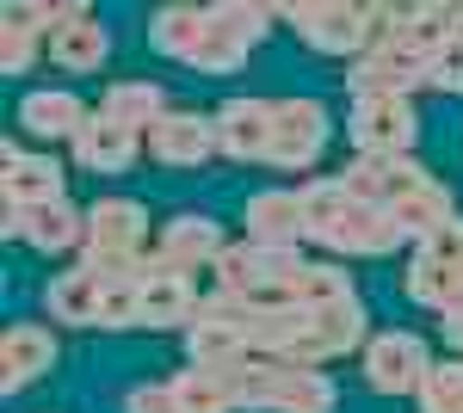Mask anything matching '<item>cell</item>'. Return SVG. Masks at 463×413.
I'll list each match as a JSON object with an SVG mask.
<instances>
[{
  "label": "cell",
  "mask_w": 463,
  "mask_h": 413,
  "mask_svg": "<svg viewBox=\"0 0 463 413\" xmlns=\"http://www.w3.org/2000/svg\"><path fill=\"white\" fill-rule=\"evenodd\" d=\"M297 198H303V241L327 247L334 259H383V253H395L408 241L390 210L353 198L340 173L334 179H309Z\"/></svg>",
  "instance_id": "6da1fadb"
},
{
  "label": "cell",
  "mask_w": 463,
  "mask_h": 413,
  "mask_svg": "<svg viewBox=\"0 0 463 413\" xmlns=\"http://www.w3.org/2000/svg\"><path fill=\"white\" fill-rule=\"evenodd\" d=\"M216 277H222V290H229L235 303H248V309H285V303H303L309 259H303L297 247L241 241V247H222Z\"/></svg>",
  "instance_id": "7a4b0ae2"
},
{
  "label": "cell",
  "mask_w": 463,
  "mask_h": 413,
  "mask_svg": "<svg viewBox=\"0 0 463 413\" xmlns=\"http://www.w3.org/2000/svg\"><path fill=\"white\" fill-rule=\"evenodd\" d=\"M279 19H285L316 56H346V62H358L364 50L383 43L390 6H358V0H290V6H279Z\"/></svg>",
  "instance_id": "3957f363"
},
{
  "label": "cell",
  "mask_w": 463,
  "mask_h": 413,
  "mask_svg": "<svg viewBox=\"0 0 463 413\" xmlns=\"http://www.w3.org/2000/svg\"><path fill=\"white\" fill-rule=\"evenodd\" d=\"M346 87H353V99H408L414 87H432V50L383 37L377 50H364L353 62Z\"/></svg>",
  "instance_id": "277c9868"
},
{
  "label": "cell",
  "mask_w": 463,
  "mask_h": 413,
  "mask_svg": "<svg viewBox=\"0 0 463 413\" xmlns=\"http://www.w3.org/2000/svg\"><path fill=\"white\" fill-rule=\"evenodd\" d=\"M427 371H432V352L408 327H383V333H371V345H364V382L377 395H420Z\"/></svg>",
  "instance_id": "5b68a950"
},
{
  "label": "cell",
  "mask_w": 463,
  "mask_h": 413,
  "mask_svg": "<svg viewBox=\"0 0 463 413\" xmlns=\"http://www.w3.org/2000/svg\"><path fill=\"white\" fill-rule=\"evenodd\" d=\"M327 136H334V117H327V105H321V99H309V93L279 99V136H272L266 167H279V173H309V167L321 161Z\"/></svg>",
  "instance_id": "8992f818"
},
{
  "label": "cell",
  "mask_w": 463,
  "mask_h": 413,
  "mask_svg": "<svg viewBox=\"0 0 463 413\" xmlns=\"http://www.w3.org/2000/svg\"><path fill=\"white\" fill-rule=\"evenodd\" d=\"M346 136H353L358 155H408L414 136H420L414 99H353Z\"/></svg>",
  "instance_id": "52a82bcc"
},
{
  "label": "cell",
  "mask_w": 463,
  "mask_h": 413,
  "mask_svg": "<svg viewBox=\"0 0 463 413\" xmlns=\"http://www.w3.org/2000/svg\"><path fill=\"white\" fill-rule=\"evenodd\" d=\"M272 136H279V99H229L216 111V155L222 161H266L272 155Z\"/></svg>",
  "instance_id": "ba28073f"
},
{
  "label": "cell",
  "mask_w": 463,
  "mask_h": 413,
  "mask_svg": "<svg viewBox=\"0 0 463 413\" xmlns=\"http://www.w3.org/2000/svg\"><path fill=\"white\" fill-rule=\"evenodd\" d=\"M204 309V296H198V277L167 266L161 253L143 266V327L155 333H167V327H192Z\"/></svg>",
  "instance_id": "9c48e42d"
},
{
  "label": "cell",
  "mask_w": 463,
  "mask_h": 413,
  "mask_svg": "<svg viewBox=\"0 0 463 413\" xmlns=\"http://www.w3.org/2000/svg\"><path fill=\"white\" fill-rule=\"evenodd\" d=\"M340 179H346L353 198H364V204H377V210H395L414 185H427L432 173L420 167L414 155H358Z\"/></svg>",
  "instance_id": "30bf717a"
},
{
  "label": "cell",
  "mask_w": 463,
  "mask_h": 413,
  "mask_svg": "<svg viewBox=\"0 0 463 413\" xmlns=\"http://www.w3.org/2000/svg\"><path fill=\"white\" fill-rule=\"evenodd\" d=\"M143 148L161 161V167H204L216 155V117H204V111H167L155 130L143 136Z\"/></svg>",
  "instance_id": "8fae6325"
},
{
  "label": "cell",
  "mask_w": 463,
  "mask_h": 413,
  "mask_svg": "<svg viewBox=\"0 0 463 413\" xmlns=\"http://www.w3.org/2000/svg\"><path fill=\"white\" fill-rule=\"evenodd\" d=\"M6 235L32 241L37 253H69V247L87 241V210H74L69 198L37 204V210H6Z\"/></svg>",
  "instance_id": "7c38bea8"
},
{
  "label": "cell",
  "mask_w": 463,
  "mask_h": 413,
  "mask_svg": "<svg viewBox=\"0 0 463 413\" xmlns=\"http://www.w3.org/2000/svg\"><path fill=\"white\" fill-rule=\"evenodd\" d=\"M50 371H56V333L43 321H13L6 340H0V382H6V395H19L25 382L50 377Z\"/></svg>",
  "instance_id": "4fadbf2b"
},
{
  "label": "cell",
  "mask_w": 463,
  "mask_h": 413,
  "mask_svg": "<svg viewBox=\"0 0 463 413\" xmlns=\"http://www.w3.org/2000/svg\"><path fill=\"white\" fill-rule=\"evenodd\" d=\"M148 247V210L137 198H99L87 210V253H137Z\"/></svg>",
  "instance_id": "5bb4252c"
},
{
  "label": "cell",
  "mask_w": 463,
  "mask_h": 413,
  "mask_svg": "<svg viewBox=\"0 0 463 413\" xmlns=\"http://www.w3.org/2000/svg\"><path fill=\"white\" fill-rule=\"evenodd\" d=\"M106 56H111L106 25H99L87 6H69L62 25L50 32V62L69 69V74H99V69H106Z\"/></svg>",
  "instance_id": "9a60e30c"
},
{
  "label": "cell",
  "mask_w": 463,
  "mask_h": 413,
  "mask_svg": "<svg viewBox=\"0 0 463 413\" xmlns=\"http://www.w3.org/2000/svg\"><path fill=\"white\" fill-rule=\"evenodd\" d=\"M0 192H6V210H37L62 198V167L50 155H25L19 142H6V161H0Z\"/></svg>",
  "instance_id": "2e32d148"
},
{
  "label": "cell",
  "mask_w": 463,
  "mask_h": 413,
  "mask_svg": "<svg viewBox=\"0 0 463 413\" xmlns=\"http://www.w3.org/2000/svg\"><path fill=\"white\" fill-rule=\"evenodd\" d=\"M241 229L260 247H297L303 241V198L285 192V185H266L241 204Z\"/></svg>",
  "instance_id": "e0dca14e"
},
{
  "label": "cell",
  "mask_w": 463,
  "mask_h": 413,
  "mask_svg": "<svg viewBox=\"0 0 463 413\" xmlns=\"http://www.w3.org/2000/svg\"><path fill=\"white\" fill-rule=\"evenodd\" d=\"M137 148H143V136L124 130V124H111L106 111H87V124L74 130V161L87 173H124L137 161Z\"/></svg>",
  "instance_id": "ac0fdd59"
},
{
  "label": "cell",
  "mask_w": 463,
  "mask_h": 413,
  "mask_svg": "<svg viewBox=\"0 0 463 413\" xmlns=\"http://www.w3.org/2000/svg\"><path fill=\"white\" fill-rule=\"evenodd\" d=\"M87 124V105H80V93H69V87H32L25 99H19V130L37 142H56Z\"/></svg>",
  "instance_id": "d6986e66"
},
{
  "label": "cell",
  "mask_w": 463,
  "mask_h": 413,
  "mask_svg": "<svg viewBox=\"0 0 463 413\" xmlns=\"http://www.w3.org/2000/svg\"><path fill=\"white\" fill-rule=\"evenodd\" d=\"M222 229H216L211 216H198V210H179L174 222L161 229V259L179 266V272H198V266H216L222 259Z\"/></svg>",
  "instance_id": "ffe728a7"
},
{
  "label": "cell",
  "mask_w": 463,
  "mask_h": 413,
  "mask_svg": "<svg viewBox=\"0 0 463 413\" xmlns=\"http://www.w3.org/2000/svg\"><path fill=\"white\" fill-rule=\"evenodd\" d=\"M402 290H408V303L445 314V321L463 314V266H451V259H420V253H414V266H408V277H402Z\"/></svg>",
  "instance_id": "44dd1931"
},
{
  "label": "cell",
  "mask_w": 463,
  "mask_h": 413,
  "mask_svg": "<svg viewBox=\"0 0 463 413\" xmlns=\"http://www.w3.org/2000/svg\"><path fill=\"white\" fill-rule=\"evenodd\" d=\"M99 111H106L111 124H124V130H137V136H148L174 105H167V93L155 87V80H111L106 99H99Z\"/></svg>",
  "instance_id": "7402d4cb"
},
{
  "label": "cell",
  "mask_w": 463,
  "mask_h": 413,
  "mask_svg": "<svg viewBox=\"0 0 463 413\" xmlns=\"http://www.w3.org/2000/svg\"><path fill=\"white\" fill-rule=\"evenodd\" d=\"M204 32H211V13H204V6H161V13L148 19V43H155V56L185 62V69H192V56H198Z\"/></svg>",
  "instance_id": "603a6c76"
},
{
  "label": "cell",
  "mask_w": 463,
  "mask_h": 413,
  "mask_svg": "<svg viewBox=\"0 0 463 413\" xmlns=\"http://www.w3.org/2000/svg\"><path fill=\"white\" fill-rule=\"evenodd\" d=\"M390 216L402 222V235H408V241H427V235L445 229V222H458V198H451V185H445V179H427V185H414Z\"/></svg>",
  "instance_id": "cb8c5ba5"
},
{
  "label": "cell",
  "mask_w": 463,
  "mask_h": 413,
  "mask_svg": "<svg viewBox=\"0 0 463 413\" xmlns=\"http://www.w3.org/2000/svg\"><path fill=\"white\" fill-rule=\"evenodd\" d=\"M43 314L50 321H62V327H99V284L80 272H56L50 277V290H43Z\"/></svg>",
  "instance_id": "d4e9b609"
},
{
  "label": "cell",
  "mask_w": 463,
  "mask_h": 413,
  "mask_svg": "<svg viewBox=\"0 0 463 413\" xmlns=\"http://www.w3.org/2000/svg\"><path fill=\"white\" fill-rule=\"evenodd\" d=\"M174 395H179V413H235V389H229V371H204V364H192V371H179Z\"/></svg>",
  "instance_id": "484cf974"
},
{
  "label": "cell",
  "mask_w": 463,
  "mask_h": 413,
  "mask_svg": "<svg viewBox=\"0 0 463 413\" xmlns=\"http://www.w3.org/2000/svg\"><path fill=\"white\" fill-rule=\"evenodd\" d=\"M211 13V6H204ZM248 50L253 43H241L235 32H222L211 19V32H204V43H198V56H192V74H241L248 69Z\"/></svg>",
  "instance_id": "4316f807"
},
{
  "label": "cell",
  "mask_w": 463,
  "mask_h": 413,
  "mask_svg": "<svg viewBox=\"0 0 463 413\" xmlns=\"http://www.w3.org/2000/svg\"><path fill=\"white\" fill-rule=\"evenodd\" d=\"M414 401H420V413H463V358H439Z\"/></svg>",
  "instance_id": "83f0119b"
},
{
  "label": "cell",
  "mask_w": 463,
  "mask_h": 413,
  "mask_svg": "<svg viewBox=\"0 0 463 413\" xmlns=\"http://www.w3.org/2000/svg\"><path fill=\"white\" fill-rule=\"evenodd\" d=\"M211 19L222 32H235L241 43H260V37L272 32V19H279V6H253V0H216Z\"/></svg>",
  "instance_id": "f1b7e54d"
},
{
  "label": "cell",
  "mask_w": 463,
  "mask_h": 413,
  "mask_svg": "<svg viewBox=\"0 0 463 413\" xmlns=\"http://www.w3.org/2000/svg\"><path fill=\"white\" fill-rule=\"evenodd\" d=\"M99 327H143V284H99Z\"/></svg>",
  "instance_id": "f546056e"
},
{
  "label": "cell",
  "mask_w": 463,
  "mask_h": 413,
  "mask_svg": "<svg viewBox=\"0 0 463 413\" xmlns=\"http://www.w3.org/2000/svg\"><path fill=\"white\" fill-rule=\"evenodd\" d=\"M32 62H37V32L0 25V74H32Z\"/></svg>",
  "instance_id": "4dcf8cb0"
},
{
  "label": "cell",
  "mask_w": 463,
  "mask_h": 413,
  "mask_svg": "<svg viewBox=\"0 0 463 413\" xmlns=\"http://www.w3.org/2000/svg\"><path fill=\"white\" fill-rule=\"evenodd\" d=\"M432 87L439 93H463V37H445L432 50Z\"/></svg>",
  "instance_id": "1f68e13d"
},
{
  "label": "cell",
  "mask_w": 463,
  "mask_h": 413,
  "mask_svg": "<svg viewBox=\"0 0 463 413\" xmlns=\"http://www.w3.org/2000/svg\"><path fill=\"white\" fill-rule=\"evenodd\" d=\"M124 413H179L174 382H137V389L124 395Z\"/></svg>",
  "instance_id": "d6a6232c"
},
{
  "label": "cell",
  "mask_w": 463,
  "mask_h": 413,
  "mask_svg": "<svg viewBox=\"0 0 463 413\" xmlns=\"http://www.w3.org/2000/svg\"><path fill=\"white\" fill-rule=\"evenodd\" d=\"M69 6H32V0H13L6 6V25H25V32H56Z\"/></svg>",
  "instance_id": "836d02e7"
},
{
  "label": "cell",
  "mask_w": 463,
  "mask_h": 413,
  "mask_svg": "<svg viewBox=\"0 0 463 413\" xmlns=\"http://www.w3.org/2000/svg\"><path fill=\"white\" fill-rule=\"evenodd\" d=\"M420 259H451V266H463V216H458V222H445L439 235H427V241H420Z\"/></svg>",
  "instance_id": "e575fe53"
},
{
  "label": "cell",
  "mask_w": 463,
  "mask_h": 413,
  "mask_svg": "<svg viewBox=\"0 0 463 413\" xmlns=\"http://www.w3.org/2000/svg\"><path fill=\"white\" fill-rule=\"evenodd\" d=\"M445 340H451V345L463 352V314H451V321H445Z\"/></svg>",
  "instance_id": "d590c367"
},
{
  "label": "cell",
  "mask_w": 463,
  "mask_h": 413,
  "mask_svg": "<svg viewBox=\"0 0 463 413\" xmlns=\"http://www.w3.org/2000/svg\"><path fill=\"white\" fill-rule=\"evenodd\" d=\"M451 37H463V6H458V32H451Z\"/></svg>",
  "instance_id": "8d00e7d4"
}]
</instances>
